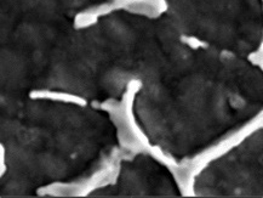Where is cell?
Instances as JSON below:
<instances>
[{"mask_svg": "<svg viewBox=\"0 0 263 198\" xmlns=\"http://www.w3.org/2000/svg\"><path fill=\"white\" fill-rule=\"evenodd\" d=\"M30 97L34 100H51V101H60L66 103H74V105H85V100L80 96L63 92H52V90H34L30 93Z\"/></svg>", "mask_w": 263, "mask_h": 198, "instance_id": "obj_1", "label": "cell"}, {"mask_svg": "<svg viewBox=\"0 0 263 198\" xmlns=\"http://www.w3.org/2000/svg\"><path fill=\"white\" fill-rule=\"evenodd\" d=\"M5 157H4V149H3V146L0 145V177L4 175L5 170H6V167H5Z\"/></svg>", "mask_w": 263, "mask_h": 198, "instance_id": "obj_2", "label": "cell"}]
</instances>
